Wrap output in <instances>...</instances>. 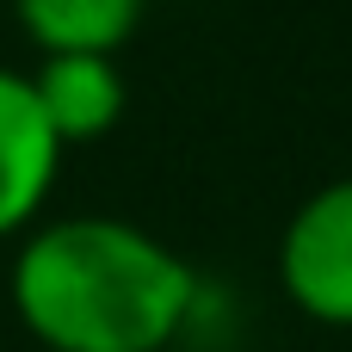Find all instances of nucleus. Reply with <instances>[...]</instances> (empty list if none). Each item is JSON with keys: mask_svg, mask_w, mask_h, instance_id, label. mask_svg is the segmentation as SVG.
I'll return each mask as SVG.
<instances>
[{"mask_svg": "<svg viewBox=\"0 0 352 352\" xmlns=\"http://www.w3.org/2000/svg\"><path fill=\"white\" fill-rule=\"evenodd\" d=\"M198 278L204 272L155 229L74 210L12 241L6 303L43 352H173Z\"/></svg>", "mask_w": 352, "mask_h": 352, "instance_id": "1", "label": "nucleus"}, {"mask_svg": "<svg viewBox=\"0 0 352 352\" xmlns=\"http://www.w3.org/2000/svg\"><path fill=\"white\" fill-rule=\"evenodd\" d=\"M272 272L303 322L352 334V173L316 186L285 217Z\"/></svg>", "mask_w": 352, "mask_h": 352, "instance_id": "2", "label": "nucleus"}, {"mask_svg": "<svg viewBox=\"0 0 352 352\" xmlns=\"http://www.w3.org/2000/svg\"><path fill=\"white\" fill-rule=\"evenodd\" d=\"M62 161H68V148L50 136V124L31 99V80L19 68H0V248L43 223Z\"/></svg>", "mask_w": 352, "mask_h": 352, "instance_id": "3", "label": "nucleus"}, {"mask_svg": "<svg viewBox=\"0 0 352 352\" xmlns=\"http://www.w3.org/2000/svg\"><path fill=\"white\" fill-rule=\"evenodd\" d=\"M25 80H31V99L62 148L105 142L124 124L130 87H124L118 56H37V68Z\"/></svg>", "mask_w": 352, "mask_h": 352, "instance_id": "4", "label": "nucleus"}, {"mask_svg": "<svg viewBox=\"0 0 352 352\" xmlns=\"http://www.w3.org/2000/svg\"><path fill=\"white\" fill-rule=\"evenodd\" d=\"M37 56H118L148 0H6Z\"/></svg>", "mask_w": 352, "mask_h": 352, "instance_id": "5", "label": "nucleus"}]
</instances>
